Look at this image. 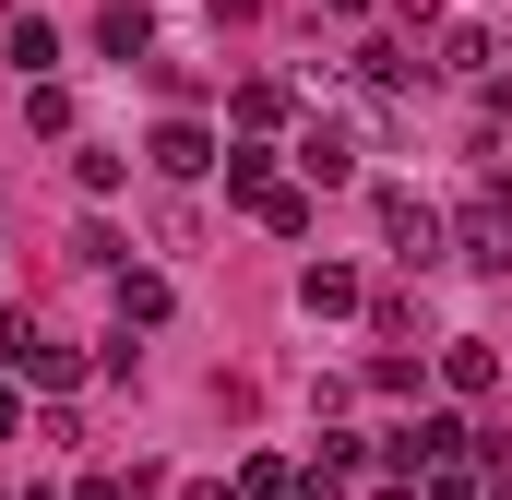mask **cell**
<instances>
[{"label": "cell", "instance_id": "6da1fadb", "mask_svg": "<svg viewBox=\"0 0 512 500\" xmlns=\"http://www.w3.org/2000/svg\"><path fill=\"white\" fill-rule=\"evenodd\" d=\"M465 453H477V429H465L453 405H441V417H405V429L382 441V465L405 477V489H417V477H441V465H465Z\"/></svg>", "mask_w": 512, "mask_h": 500}, {"label": "cell", "instance_id": "7a4b0ae2", "mask_svg": "<svg viewBox=\"0 0 512 500\" xmlns=\"http://www.w3.org/2000/svg\"><path fill=\"white\" fill-rule=\"evenodd\" d=\"M0 358H12V381H36V393H72V381H84V346H60L36 310L0 322Z\"/></svg>", "mask_w": 512, "mask_h": 500}, {"label": "cell", "instance_id": "3957f363", "mask_svg": "<svg viewBox=\"0 0 512 500\" xmlns=\"http://www.w3.org/2000/svg\"><path fill=\"white\" fill-rule=\"evenodd\" d=\"M453 262H477V274H512V191H477V203L453 215Z\"/></svg>", "mask_w": 512, "mask_h": 500}, {"label": "cell", "instance_id": "277c9868", "mask_svg": "<svg viewBox=\"0 0 512 500\" xmlns=\"http://www.w3.org/2000/svg\"><path fill=\"white\" fill-rule=\"evenodd\" d=\"M370 215H382V239L405 250V262H429V250L453 239V227H441V215H429V203H417V191H405V179H382V191H370Z\"/></svg>", "mask_w": 512, "mask_h": 500}, {"label": "cell", "instance_id": "5b68a950", "mask_svg": "<svg viewBox=\"0 0 512 500\" xmlns=\"http://www.w3.org/2000/svg\"><path fill=\"white\" fill-rule=\"evenodd\" d=\"M429 72L489 96V72H501V36H489V24H441V36H429Z\"/></svg>", "mask_w": 512, "mask_h": 500}, {"label": "cell", "instance_id": "8992f818", "mask_svg": "<svg viewBox=\"0 0 512 500\" xmlns=\"http://www.w3.org/2000/svg\"><path fill=\"white\" fill-rule=\"evenodd\" d=\"M143 155H155V179H203V167H215L227 143H215V131L179 108V120H155V143H143Z\"/></svg>", "mask_w": 512, "mask_h": 500}, {"label": "cell", "instance_id": "52a82bcc", "mask_svg": "<svg viewBox=\"0 0 512 500\" xmlns=\"http://www.w3.org/2000/svg\"><path fill=\"white\" fill-rule=\"evenodd\" d=\"M298 167H310V191L358 179V131H346V120H310V131H298Z\"/></svg>", "mask_w": 512, "mask_h": 500}, {"label": "cell", "instance_id": "ba28073f", "mask_svg": "<svg viewBox=\"0 0 512 500\" xmlns=\"http://www.w3.org/2000/svg\"><path fill=\"white\" fill-rule=\"evenodd\" d=\"M441 381H453L465 405H477V393H501V346H489V334H441Z\"/></svg>", "mask_w": 512, "mask_h": 500}, {"label": "cell", "instance_id": "9c48e42d", "mask_svg": "<svg viewBox=\"0 0 512 500\" xmlns=\"http://www.w3.org/2000/svg\"><path fill=\"white\" fill-rule=\"evenodd\" d=\"M298 310H310V322H346V310H370V286H358L346 262H310V274H298Z\"/></svg>", "mask_w": 512, "mask_h": 500}, {"label": "cell", "instance_id": "30bf717a", "mask_svg": "<svg viewBox=\"0 0 512 500\" xmlns=\"http://www.w3.org/2000/svg\"><path fill=\"white\" fill-rule=\"evenodd\" d=\"M227 108H239V143H262V131H286V120H298V96H286L274 72H251V84H239Z\"/></svg>", "mask_w": 512, "mask_h": 500}, {"label": "cell", "instance_id": "8fae6325", "mask_svg": "<svg viewBox=\"0 0 512 500\" xmlns=\"http://www.w3.org/2000/svg\"><path fill=\"white\" fill-rule=\"evenodd\" d=\"M96 48H108V60H155V12H143V0H108V12H96Z\"/></svg>", "mask_w": 512, "mask_h": 500}, {"label": "cell", "instance_id": "7c38bea8", "mask_svg": "<svg viewBox=\"0 0 512 500\" xmlns=\"http://www.w3.org/2000/svg\"><path fill=\"white\" fill-rule=\"evenodd\" d=\"M251 215H262V227H274V239H310V227H322V203H310L298 179H274V191H262Z\"/></svg>", "mask_w": 512, "mask_h": 500}, {"label": "cell", "instance_id": "4fadbf2b", "mask_svg": "<svg viewBox=\"0 0 512 500\" xmlns=\"http://www.w3.org/2000/svg\"><path fill=\"white\" fill-rule=\"evenodd\" d=\"M167 322V274H131L120 262V334H155Z\"/></svg>", "mask_w": 512, "mask_h": 500}, {"label": "cell", "instance_id": "5bb4252c", "mask_svg": "<svg viewBox=\"0 0 512 500\" xmlns=\"http://www.w3.org/2000/svg\"><path fill=\"white\" fill-rule=\"evenodd\" d=\"M12 60H24V84H48V60H60V24H48V12H12Z\"/></svg>", "mask_w": 512, "mask_h": 500}, {"label": "cell", "instance_id": "9a60e30c", "mask_svg": "<svg viewBox=\"0 0 512 500\" xmlns=\"http://www.w3.org/2000/svg\"><path fill=\"white\" fill-rule=\"evenodd\" d=\"M215 167H227V191H239V203H262V191H274V143H227Z\"/></svg>", "mask_w": 512, "mask_h": 500}, {"label": "cell", "instance_id": "2e32d148", "mask_svg": "<svg viewBox=\"0 0 512 500\" xmlns=\"http://www.w3.org/2000/svg\"><path fill=\"white\" fill-rule=\"evenodd\" d=\"M405 72H417V60H405V48H393V36H370V48H358V84H382V96H393V84H405Z\"/></svg>", "mask_w": 512, "mask_h": 500}, {"label": "cell", "instance_id": "e0dca14e", "mask_svg": "<svg viewBox=\"0 0 512 500\" xmlns=\"http://www.w3.org/2000/svg\"><path fill=\"white\" fill-rule=\"evenodd\" d=\"M370 334H382V346H405V334H417V298H405V286H382V298H370Z\"/></svg>", "mask_w": 512, "mask_h": 500}, {"label": "cell", "instance_id": "ac0fdd59", "mask_svg": "<svg viewBox=\"0 0 512 500\" xmlns=\"http://www.w3.org/2000/svg\"><path fill=\"white\" fill-rule=\"evenodd\" d=\"M298 489V465H274V453H251V465H239V500H286Z\"/></svg>", "mask_w": 512, "mask_h": 500}, {"label": "cell", "instance_id": "d6986e66", "mask_svg": "<svg viewBox=\"0 0 512 500\" xmlns=\"http://www.w3.org/2000/svg\"><path fill=\"white\" fill-rule=\"evenodd\" d=\"M24 131H72V96L60 84H24Z\"/></svg>", "mask_w": 512, "mask_h": 500}, {"label": "cell", "instance_id": "ffe728a7", "mask_svg": "<svg viewBox=\"0 0 512 500\" xmlns=\"http://www.w3.org/2000/svg\"><path fill=\"white\" fill-rule=\"evenodd\" d=\"M417 500H489V477L477 465H441V477H417Z\"/></svg>", "mask_w": 512, "mask_h": 500}, {"label": "cell", "instance_id": "44dd1931", "mask_svg": "<svg viewBox=\"0 0 512 500\" xmlns=\"http://www.w3.org/2000/svg\"><path fill=\"white\" fill-rule=\"evenodd\" d=\"M286 500H346V465H298V489Z\"/></svg>", "mask_w": 512, "mask_h": 500}, {"label": "cell", "instance_id": "7402d4cb", "mask_svg": "<svg viewBox=\"0 0 512 500\" xmlns=\"http://www.w3.org/2000/svg\"><path fill=\"white\" fill-rule=\"evenodd\" d=\"M12 429H24V393H12V381H0V441H12Z\"/></svg>", "mask_w": 512, "mask_h": 500}, {"label": "cell", "instance_id": "603a6c76", "mask_svg": "<svg viewBox=\"0 0 512 500\" xmlns=\"http://www.w3.org/2000/svg\"><path fill=\"white\" fill-rule=\"evenodd\" d=\"M179 500H239V489H227V477H191V489H179Z\"/></svg>", "mask_w": 512, "mask_h": 500}, {"label": "cell", "instance_id": "cb8c5ba5", "mask_svg": "<svg viewBox=\"0 0 512 500\" xmlns=\"http://www.w3.org/2000/svg\"><path fill=\"white\" fill-rule=\"evenodd\" d=\"M393 12H417V24H429V12H441V0H393Z\"/></svg>", "mask_w": 512, "mask_h": 500}, {"label": "cell", "instance_id": "d4e9b609", "mask_svg": "<svg viewBox=\"0 0 512 500\" xmlns=\"http://www.w3.org/2000/svg\"><path fill=\"white\" fill-rule=\"evenodd\" d=\"M370 500H417V489H405V477H393V489H370Z\"/></svg>", "mask_w": 512, "mask_h": 500}, {"label": "cell", "instance_id": "484cf974", "mask_svg": "<svg viewBox=\"0 0 512 500\" xmlns=\"http://www.w3.org/2000/svg\"><path fill=\"white\" fill-rule=\"evenodd\" d=\"M24 500H60V489H24Z\"/></svg>", "mask_w": 512, "mask_h": 500}, {"label": "cell", "instance_id": "4316f807", "mask_svg": "<svg viewBox=\"0 0 512 500\" xmlns=\"http://www.w3.org/2000/svg\"><path fill=\"white\" fill-rule=\"evenodd\" d=\"M334 12H358V0H334Z\"/></svg>", "mask_w": 512, "mask_h": 500}]
</instances>
